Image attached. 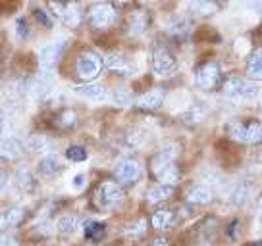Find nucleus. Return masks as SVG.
Listing matches in <instances>:
<instances>
[{"label": "nucleus", "mask_w": 262, "mask_h": 246, "mask_svg": "<svg viewBox=\"0 0 262 246\" xmlns=\"http://www.w3.org/2000/svg\"><path fill=\"white\" fill-rule=\"evenodd\" d=\"M229 139L235 142H245V144H258L262 142V123L260 121H229L228 123Z\"/></svg>", "instance_id": "f257e3e1"}, {"label": "nucleus", "mask_w": 262, "mask_h": 246, "mask_svg": "<svg viewBox=\"0 0 262 246\" xmlns=\"http://www.w3.org/2000/svg\"><path fill=\"white\" fill-rule=\"evenodd\" d=\"M50 10H52V12L60 17V21H62L66 27H70V29H75L83 19L81 6H79L77 2H74V0H68V2L54 0V2H50Z\"/></svg>", "instance_id": "f03ea898"}, {"label": "nucleus", "mask_w": 262, "mask_h": 246, "mask_svg": "<svg viewBox=\"0 0 262 246\" xmlns=\"http://www.w3.org/2000/svg\"><path fill=\"white\" fill-rule=\"evenodd\" d=\"M102 66H104V60H100V56L95 52H81L75 62L77 75L83 81H93L95 77H98V73L102 71Z\"/></svg>", "instance_id": "7ed1b4c3"}, {"label": "nucleus", "mask_w": 262, "mask_h": 246, "mask_svg": "<svg viewBox=\"0 0 262 246\" xmlns=\"http://www.w3.org/2000/svg\"><path fill=\"white\" fill-rule=\"evenodd\" d=\"M97 206L102 208V210H114L118 206L122 204L123 200V190L120 185H116L112 181H106L102 183L97 190Z\"/></svg>", "instance_id": "20e7f679"}, {"label": "nucleus", "mask_w": 262, "mask_h": 246, "mask_svg": "<svg viewBox=\"0 0 262 246\" xmlns=\"http://www.w3.org/2000/svg\"><path fill=\"white\" fill-rule=\"evenodd\" d=\"M87 17L95 29H108L116 21V8L108 2H97L89 8Z\"/></svg>", "instance_id": "39448f33"}, {"label": "nucleus", "mask_w": 262, "mask_h": 246, "mask_svg": "<svg viewBox=\"0 0 262 246\" xmlns=\"http://www.w3.org/2000/svg\"><path fill=\"white\" fill-rule=\"evenodd\" d=\"M178 69V62L164 44H158L152 50V71L160 77H168Z\"/></svg>", "instance_id": "423d86ee"}, {"label": "nucleus", "mask_w": 262, "mask_h": 246, "mask_svg": "<svg viewBox=\"0 0 262 246\" xmlns=\"http://www.w3.org/2000/svg\"><path fill=\"white\" fill-rule=\"evenodd\" d=\"M66 39L60 37V39H54V41L47 42L41 50H39V62H41V67L45 71H50L52 67L60 62V58L66 50Z\"/></svg>", "instance_id": "0eeeda50"}, {"label": "nucleus", "mask_w": 262, "mask_h": 246, "mask_svg": "<svg viewBox=\"0 0 262 246\" xmlns=\"http://www.w3.org/2000/svg\"><path fill=\"white\" fill-rule=\"evenodd\" d=\"M220 79V66L218 62H206L195 71V85L201 90H210L216 87Z\"/></svg>", "instance_id": "6e6552de"}, {"label": "nucleus", "mask_w": 262, "mask_h": 246, "mask_svg": "<svg viewBox=\"0 0 262 246\" xmlns=\"http://www.w3.org/2000/svg\"><path fill=\"white\" fill-rule=\"evenodd\" d=\"M114 175L116 179L120 181V183H123V185L135 183L141 177L139 162H135V160H122V162H118L114 167Z\"/></svg>", "instance_id": "1a4fd4ad"}, {"label": "nucleus", "mask_w": 262, "mask_h": 246, "mask_svg": "<svg viewBox=\"0 0 262 246\" xmlns=\"http://www.w3.org/2000/svg\"><path fill=\"white\" fill-rule=\"evenodd\" d=\"M176 158H178V146L176 144H170V146H164L162 150H158L150 160V169L155 173V177L160 171H164L166 167L176 164Z\"/></svg>", "instance_id": "9d476101"}, {"label": "nucleus", "mask_w": 262, "mask_h": 246, "mask_svg": "<svg viewBox=\"0 0 262 246\" xmlns=\"http://www.w3.org/2000/svg\"><path fill=\"white\" fill-rule=\"evenodd\" d=\"M74 92L81 99H87L91 102H104L108 100V90L104 85L98 83H85V85H75Z\"/></svg>", "instance_id": "9b49d317"}, {"label": "nucleus", "mask_w": 262, "mask_h": 246, "mask_svg": "<svg viewBox=\"0 0 262 246\" xmlns=\"http://www.w3.org/2000/svg\"><path fill=\"white\" fill-rule=\"evenodd\" d=\"M104 66H106L110 71L120 73V75L135 73V67H133V64H131L125 56H122L120 52H110V54H106V58H104Z\"/></svg>", "instance_id": "f8f14e48"}, {"label": "nucleus", "mask_w": 262, "mask_h": 246, "mask_svg": "<svg viewBox=\"0 0 262 246\" xmlns=\"http://www.w3.org/2000/svg\"><path fill=\"white\" fill-rule=\"evenodd\" d=\"M24 213L25 210L21 206H12L8 210L0 212V233L14 229L16 225H19V222L24 219Z\"/></svg>", "instance_id": "ddd939ff"}, {"label": "nucleus", "mask_w": 262, "mask_h": 246, "mask_svg": "<svg viewBox=\"0 0 262 246\" xmlns=\"http://www.w3.org/2000/svg\"><path fill=\"white\" fill-rule=\"evenodd\" d=\"M164 102V90L162 89H152L141 94L139 99L135 100V106L141 108V110H156L160 108Z\"/></svg>", "instance_id": "4468645a"}, {"label": "nucleus", "mask_w": 262, "mask_h": 246, "mask_svg": "<svg viewBox=\"0 0 262 246\" xmlns=\"http://www.w3.org/2000/svg\"><path fill=\"white\" fill-rule=\"evenodd\" d=\"M210 200H212V189H210L206 183L193 185L187 192L189 204H208Z\"/></svg>", "instance_id": "2eb2a0df"}, {"label": "nucleus", "mask_w": 262, "mask_h": 246, "mask_svg": "<svg viewBox=\"0 0 262 246\" xmlns=\"http://www.w3.org/2000/svg\"><path fill=\"white\" fill-rule=\"evenodd\" d=\"M21 150H24V144L16 137H6V139L0 140V156L6 158V160H16V158H19Z\"/></svg>", "instance_id": "dca6fc26"}, {"label": "nucleus", "mask_w": 262, "mask_h": 246, "mask_svg": "<svg viewBox=\"0 0 262 246\" xmlns=\"http://www.w3.org/2000/svg\"><path fill=\"white\" fill-rule=\"evenodd\" d=\"M147 23H148V16L145 10H135L133 14L129 16L127 19V33L129 35H141L145 29H147Z\"/></svg>", "instance_id": "f3484780"}, {"label": "nucleus", "mask_w": 262, "mask_h": 246, "mask_svg": "<svg viewBox=\"0 0 262 246\" xmlns=\"http://www.w3.org/2000/svg\"><path fill=\"white\" fill-rule=\"evenodd\" d=\"M189 12H191L193 16L208 17V16H214V14L218 12V4H216L214 0H193V2L189 4Z\"/></svg>", "instance_id": "a211bd4d"}, {"label": "nucleus", "mask_w": 262, "mask_h": 246, "mask_svg": "<svg viewBox=\"0 0 262 246\" xmlns=\"http://www.w3.org/2000/svg\"><path fill=\"white\" fill-rule=\"evenodd\" d=\"M247 77L249 81H262V48L254 50L249 58V66H247Z\"/></svg>", "instance_id": "6ab92c4d"}, {"label": "nucleus", "mask_w": 262, "mask_h": 246, "mask_svg": "<svg viewBox=\"0 0 262 246\" xmlns=\"http://www.w3.org/2000/svg\"><path fill=\"white\" fill-rule=\"evenodd\" d=\"M173 194V185H155L152 189H148L147 192V202L148 204H160L164 200H168V198Z\"/></svg>", "instance_id": "aec40b11"}, {"label": "nucleus", "mask_w": 262, "mask_h": 246, "mask_svg": "<svg viewBox=\"0 0 262 246\" xmlns=\"http://www.w3.org/2000/svg\"><path fill=\"white\" fill-rule=\"evenodd\" d=\"M243 85H245V81H241L237 75H229L228 79L224 81L222 92H224V96H228V99H231V100H241Z\"/></svg>", "instance_id": "412c9836"}, {"label": "nucleus", "mask_w": 262, "mask_h": 246, "mask_svg": "<svg viewBox=\"0 0 262 246\" xmlns=\"http://www.w3.org/2000/svg\"><path fill=\"white\" fill-rule=\"evenodd\" d=\"M25 148L31 152V154H47L49 152V139L45 135H29L25 139Z\"/></svg>", "instance_id": "4be33fe9"}, {"label": "nucleus", "mask_w": 262, "mask_h": 246, "mask_svg": "<svg viewBox=\"0 0 262 246\" xmlns=\"http://www.w3.org/2000/svg\"><path fill=\"white\" fill-rule=\"evenodd\" d=\"M37 171L41 173L42 177H54L58 171H60V165H58L56 158L52 156H45L37 165Z\"/></svg>", "instance_id": "5701e85b"}, {"label": "nucleus", "mask_w": 262, "mask_h": 246, "mask_svg": "<svg viewBox=\"0 0 262 246\" xmlns=\"http://www.w3.org/2000/svg\"><path fill=\"white\" fill-rule=\"evenodd\" d=\"M77 225H79L77 215L68 213V215H62L56 222V229H58V233H62V235H70V233H74V231L77 229Z\"/></svg>", "instance_id": "b1692460"}, {"label": "nucleus", "mask_w": 262, "mask_h": 246, "mask_svg": "<svg viewBox=\"0 0 262 246\" xmlns=\"http://www.w3.org/2000/svg\"><path fill=\"white\" fill-rule=\"evenodd\" d=\"M172 225V212L168 210H158V212L152 215V227L156 231H166Z\"/></svg>", "instance_id": "393cba45"}, {"label": "nucleus", "mask_w": 262, "mask_h": 246, "mask_svg": "<svg viewBox=\"0 0 262 246\" xmlns=\"http://www.w3.org/2000/svg\"><path fill=\"white\" fill-rule=\"evenodd\" d=\"M16 181L17 185L25 190H33L35 189V177H33V173L27 169V167H19L16 173Z\"/></svg>", "instance_id": "a878e982"}, {"label": "nucleus", "mask_w": 262, "mask_h": 246, "mask_svg": "<svg viewBox=\"0 0 262 246\" xmlns=\"http://www.w3.org/2000/svg\"><path fill=\"white\" fill-rule=\"evenodd\" d=\"M156 179L164 183V185H176L178 179H180V169H178V165L172 164L170 167H166L164 171H160L156 175Z\"/></svg>", "instance_id": "bb28decb"}, {"label": "nucleus", "mask_w": 262, "mask_h": 246, "mask_svg": "<svg viewBox=\"0 0 262 246\" xmlns=\"http://www.w3.org/2000/svg\"><path fill=\"white\" fill-rule=\"evenodd\" d=\"M249 196H251V185H247V183H239L235 189L231 190V202L233 204H243L245 200H249Z\"/></svg>", "instance_id": "cd10ccee"}, {"label": "nucleus", "mask_w": 262, "mask_h": 246, "mask_svg": "<svg viewBox=\"0 0 262 246\" xmlns=\"http://www.w3.org/2000/svg\"><path fill=\"white\" fill-rule=\"evenodd\" d=\"M147 231V222L145 219H137V222H131L123 227V235L129 238H137Z\"/></svg>", "instance_id": "c85d7f7f"}, {"label": "nucleus", "mask_w": 262, "mask_h": 246, "mask_svg": "<svg viewBox=\"0 0 262 246\" xmlns=\"http://www.w3.org/2000/svg\"><path fill=\"white\" fill-rule=\"evenodd\" d=\"M104 231H106V227L102 223H97V222L85 223V237L89 238V240H100V238L104 237Z\"/></svg>", "instance_id": "c756f323"}, {"label": "nucleus", "mask_w": 262, "mask_h": 246, "mask_svg": "<svg viewBox=\"0 0 262 246\" xmlns=\"http://www.w3.org/2000/svg\"><path fill=\"white\" fill-rule=\"evenodd\" d=\"M66 158L70 162H85L87 160V150L81 146H70L66 150Z\"/></svg>", "instance_id": "7c9ffc66"}, {"label": "nucleus", "mask_w": 262, "mask_h": 246, "mask_svg": "<svg viewBox=\"0 0 262 246\" xmlns=\"http://www.w3.org/2000/svg\"><path fill=\"white\" fill-rule=\"evenodd\" d=\"M14 31H16L17 41H25V39L29 37V25H27V19H25V17H17L16 25H14Z\"/></svg>", "instance_id": "2f4dec72"}, {"label": "nucleus", "mask_w": 262, "mask_h": 246, "mask_svg": "<svg viewBox=\"0 0 262 246\" xmlns=\"http://www.w3.org/2000/svg\"><path fill=\"white\" fill-rule=\"evenodd\" d=\"M258 92H260V89H258V85L253 81H247L245 85H243V90H241V100H253L258 96Z\"/></svg>", "instance_id": "473e14b6"}, {"label": "nucleus", "mask_w": 262, "mask_h": 246, "mask_svg": "<svg viewBox=\"0 0 262 246\" xmlns=\"http://www.w3.org/2000/svg\"><path fill=\"white\" fill-rule=\"evenodd\" d=\"M112 102L118 104V106H127V104L131 102L129 92H127L125 89H116L114 92H112Z\"/></svg>", "instance_id": "72a5a7b5"}, {"label": "nucleus", "mask_w": 262, "mask_h": 246, "mask_svg": "<svg viewBox=\"0 0 262 246\" xmlns=\"http://www.w3.org/2000/svg\"><path fill=\"white\" fill-rule=\"evenodd\" d=\"M75 119H77L75 112L64 110V112L60 114V117H58V125H60V127H72V125H75Z\"/></svg>", "instance_id": "f704fd0d"}, {"label": "nucleus", "mask_w": 262, "mask_h": 246, "mask_svg": "<svg viewBox=\"0 0 262 246\" xmlns=\"http://www.w3.org/2000/svg\"><path fill=\"white\" fill-rule=\"evenodd\" d=\"M241 6L247 12H253V14H262V0H241Z\"/></svg>", "instance_id": "c9c22d12"}, {"label": "nucleus", "mask_w": 262, "mask_h": 246, "mask_svg": "<svg viewBox=\"0 0 262 246\" xmlns=\"http://www.w3.org/2000/svg\"><path fill=\"white\" fill-rule=\"evenodd\" d=\"M35 17H37V19H39V21H41L42 25H45V27H52V19H50V16L49 14H47V12H45V10H35Z\"/></svg>", "instance_id": "e433bc0d"}, {"label": "nucleus", "mask_w": 262, "mask_h": 246, "mask_svg": "<svg viewBox=\"0 0 262 246\" xmlns=\"http://www.w3.org/2000/svg\"><path fill=\"white\" fill-rule=\"evenodd\" d=\"M85 183H87V177H85V173H77L74 179H72L74 190H81L83 187H85Z\"/></svg>", "instance_id": "4c0bfd02"}, {"label": "nucleus", "mask_w": 262, "mask_h": 246, "mask_svg": "<svg viewBox=\"0 0 262 246\" xmlns=\"http://www.w3.org/2000/svg\"><path fill=\"white\" fill-rule=\"evenodd\" d=\"M187 31V23L181 19V21H176V23L170 25V33L178 35V33H185Z\"/></svg>", "instance_id": "58836bf2"}, {"label": "nucleus", "mask_w": 262, "mask_h": 246, "mask_svg": "<svg viewBox=\"0 0 262 246\" xmlns=\"http://www.w3.org/2000/svg\"><path fill=\"white\" fill-rule=\"evenodd\" d=\"M0 246H17V240L12 235L0 233Z\"/></svg>", "instance_id": "ea45409f"}, {"label": "nucleus", "mask_w": 262, "mask_h": 246, "mask_svg": "<svg viewBox=\"0 0 262 246\" xmlns=\"http://www.w3.org/2000/svg\"><path fill=\"white\" fill-rule=\"evenodd\" d=\"M6 183H8V175H6V171L0 167V192L4 190V187H6Z\"/></svg>", "instance_id": "a19ab883"}, {"label": "nucleus", "mask_w": 262, "mask_h": 246, "mask_svg": "<svg viewBox=\"0 0 262 246\" xmlns=\"http://www.w3.org/2000/svg\"><path fill=\"white\" fill-rule=\"evenodd\" d=\"M4 127H6V117L0 112V137H2V133H4Z\"/></svg>", "instance_id": "79ce46f5"}, {"label": "nucleus", "mask_w": 262, "mask_h": 246, "mask_svg": "<svg viewBox=\"0 0 262 246\" xmlns=\"http://www.w3.org/2000/svg\"><path fill=\"white\" fill-rule=\"evenodd\" d=\"M148 246H166V240H164V238H156V240H152Z\"/></svg>", "instance_id": "37998d69"}]
</instances>
